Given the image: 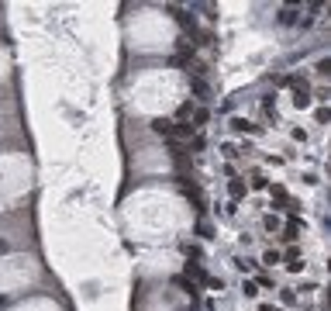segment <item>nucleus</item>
<instances>
[{"mask_svg":"<svg viewBox=\"0 0 331 311\" xmlns=\"http://www.w3.org/2000/svg\"><path fill=\"white\" fill-rule=\"evenodd\" d=\"M279 263H286V270L300 273V270H304V252H300L297 245H290L286 252H279Z\"/></svg>","mask_w":331,"mask_h":311,"instance_id":"1","label":"nucleus"},{"mask_svg":"<svg viewBox=\"0 0 331 311\" xmlns=\"http://www.w3.org/2000/svg\"><path fill=\"white\" fill-rule=\"evenodd\" d=\"M300 229H304V222H297V215H290V222H286V229H283V242H297V235H300Z\"/></svg>","mask_w":331,"mask_h":311,"instance_id":"2","label":"nucleus"},{"mask_svg":"<svg viewBox=\"0 0 331 311\" xmlns=\"http://www.w3.org/2000/svg\"><path fill=\"white\" fill-rule=\"evenodd\" d=\"M231 128L235 132H249V135H263V125H252L245 118H231Z\"/></svg>","mask_w":331,"mask_h":311,"instance_id":"3","label":"nucleus"},{"mask_svg":"<svg viewBox=\"0 0 331 311\" xmlns=\"http://www.w3.org/2000/svg\"><path fill=\"white\" fill-rule=\"evenodd\" d=\"M207 121H210V111H207V107H194V114H190V125H194V132H197V128H203Z\"/></svg>","mask_w":331,"mask_h":311,"instance_id":"4","label":"nucleus"},{"mask_svg":"<svg viewBox=\"0 0 331 311\" xmlns=\"http://www.w3.org/2000/svg\"><path fill=\"white\" fill-rule=\"evenodd\" d=\"M228 194H231L235 201H238V197H245V194H249V187H245V180H238V176H231V180H228Z\"/></svg>","mask_w":331,"mask_h":311,"instance_id":"5","label":"nucleus"},{"mask_svg":"<svg viewBox=\"0 0 331 311\" xmlns=\"http://www.w3.org/2000/svg\"><path fill=\"white\" fill-rule=\"evenodd\" d=\"M249 187H252V190H265V187H269V180H265L259 169H252V183H249Z\"/></svg>","mask_w":331,"mask_h":311,"instance_id":"6","label":"nucleus"},{"mask_svg":"<svg viewBox=\"0 0 331 311\" xmlns=\"http://www.w3.org/2000/svg\"><path fill=\"white\" fill-rule=\"evenodd\" d=\"M169 128H173V121H162V118L152 121V132H155V135H166V139H169Z\"/></svg>","mask_w":331,"mask_h":311,"instance_id":"7","label":"nucleus"},{"mask_svg":"<svg viewBox=\"0 0 331 311\" xmlns=\"http://www.w3.org/2000/svg\"><path fill=\"white\" fill-rule=\"evenodd\" d=\"M293 21H297V10L293 7H283L279 10V24H293Z\"/></svg>","mask_w":331,"mask_h":311,"instance_id":"8","label":"nucleus"},{"mask_svg":"<svg viewBox=\"0 0 331 311\" xmlns=\"http://www.w3.org/2000/svg\"><path fill=\"white\" fill-rule=\"evenodd\" d=\"M242 294H245V298H259V287H256V280H242Z\"/></svg>","mask_w":331,"mask_h":311,"instance_id":"9","label":"nucleus"},{"mask_svg":"<svg viewBox=\"0 0 331 311\" xmlns=\"http://www.w3.org/2000/svg\"><path fill=\"white\" fill-rule=\"evenodd\" d=\"M263 263H265V266H276V263H279V249H265V252H263Z\"/></svg>","mask_w":331,"mask_h":311,"instance_id":"10","label":"nucleus"},{"mask_svg":"<svg viewBox=\"0 0 331 311\" xmlns=\"http://www.w3.org/2000/svg\"><path fill=\"white\" fill-rule=\"evenodd\" d=\"M221 156H224V159H235V156H238V146H235V142H221Z\"/></svg>","mask_w":331,"mask_h":311,"instance_id":"11","label":"nucleus"},{"mask_svg":"<svg viewBox=\"0 0 331 311\" xmlns=\"http://www.w3.org/2000/svg\"><path fill=\"white\" fill-rule=\"evenodd\" d=\"M190 114H194V104H190V100H183V104H180V111H176V118H180V121H187Z\"/></svg>","mask_w":331,"mask_h":311,"instance_id":"12","label":"nucleus"},{"mask_svg":"<svg viewBox=\"0 0 331 311\" xmlns=\"http://www.w3.org/2000/svg\"><path fill=\"white\" fill-rule=\"evenodd\" d=\"M272 201H276V204H290V197H286V190H283L279 183L272 187Z\"/></svg>","mask_w":331,"mask_h":311,"instance_id":"13","label":"nucleus"},{"mask_svg":"<svg viewBox=\"0 0 331 311\" xmlns=\"http://www.w3.org/2000/svg\"><path fill=\"white\" fill-rule=\"evenodd\" d=\"M293 107H311V97H307V93H297V90H293Z\"/></svg>","mask_w":331,"mask_h":311,"instance_id":"14","label":"nucleus"},{"mask_svg":"<svg viewBox=\"0 0 331 311\" xmlns=\"http://www.w3.org/2000/svg\"><path fill=\"white\" fill-rule=\"evenodd\" d=\"M256 287H259V291H269V287H276V284H272V277H259V280H256Z\"/></svg>","mask_w":331,"mask_h":311,"instance_id":"15","label":"nucleus"},{"mask_svg":"<svg viewBox=\"0 0 331 311\" xmlns=\"http://www.w3.org/2000/svg\"><path fill=\"white\" fill-rule=\"evenodd\" d=\"M235 266H238L242 273H252V270H256V263H249V259H235Z\"/></svg>","mask_w":331,"mask_h":311,"instance_id":"16","label":"nucleus"},{"mask_svg":"<svg viewBox=\"0 0 331 311\" xmlns=\"http://www.w3.org/2000/svg\"><path fill=\"white\" fill-rule=\"evenodd\" d=\"M265 229H269V232H276V229H279V218H276V215H265V222H263Z\"/></svg>","mask_w":331,"mask_h":311,"instance_id":"17","label":"nucleus"},{"mask_svg":"<svg viewBox=\"0 0 331 311\" xmlns=\"http://www.w3.org/2000/svg\"><path fill=\"white\" fill-rule=\"evenodd\" d=\"M190 86H194V93H197V97H203V93H207V83H203V79H194Z\"/></svg>","mask_w":331,"mask_h":311,"instance_id":"18","label":"nucleus"},{"mask_svg":"<svg viewBox=\"0 0 331 311\" xmlns=\"http://www.w3.org/2000/svg\"><path fill=\"white\" fill-rule=\"evenodd\" d=\"M314 121H318V125H325V121H328V107H318V114H314Z\"/></svg>","mask_w":331,"mask_h":311,"instance_id":"19","label":"nucleus"},{"mask_svg":"<svg viewBox=\"0 0 331 311\" xmlns=\"http://www.w3.org/2000/svg\"><path fill=\"white\" fill-rule=\"evenodd\" d=\"M279 298H283V305H293V301H297V294H293V291H283Z\"/></svg>","mask_w":331,"mask_h":311,"instance_id":"20","label":"nucleus"},{"mask_svg":"<svg viewBox=\"0 0 331 311\" xmlns=\"http://www.w3.org/2000/svg\"><path fill=\"white\" fill-rule=\"evenodd\" d=\"M328 70H331V63H328V59H321V63H318V73H321V77H328Z\"/></svg>","mask_w":331,"mask_h":311,"instance_id":"21","label":"nucleus"},{"mask_svg":"<svg viewBox=\"0 0 331 311\" xmlns=\"http://www.w3.org/2000/svg\"><path fill=\"white\" fill-rule=\"evenodd\" d=\"M259 311H283V308H276V305H259Z\"/></svg>","mask_w":331,"mask_h":311,"instance_id":"22","label":"nucleus"},{"mask_svg":"<svg viewBox=\"0 0 331 311\" xmlns=\"http://www.w3.org/2000/svg\"><path fill=\"white\" fill-rule=\"evenodd\" d=\"M0 308H3V298H0Z\"/></svg>","mask_w":331,"mask_h":311,"instance_id":"23","label":"nucleus"}]
</instances>
